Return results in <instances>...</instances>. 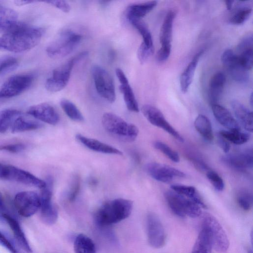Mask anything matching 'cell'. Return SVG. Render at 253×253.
<instances>
[{
  "label": "cell",
  "mask_w": 253,
  "mask_h": 253,
  "mask_svg": "<svg viewBox=\"0 0 253 253\" xmlns=\"http://www.w3.org/2000/svg\"><path fill=\"white\" fill-rule=\"evenodd\" d=\"M45 33L41 27L16 21L12 28L0 37V50L20 52L36 46Z\"/></svg>",
  "instance_id": "obj_1"
},
{
  "label": "cell",
  "mask_w": 253,
  "mask_h": 253,
  "mask_svg": "<svg viewBox=\"0 0 253 253\" xmlns=\"http://www.w3.org/2000/svg\"><path fill=\"white\" fill-rule=\"evenodd\" d=\"M132 207V202L128 199L117 198L108 201L96 211L95 221L102 227L117 223L129 216Z\"/></svg>",
  "instance_id": "obj_2"
},
{
  "label": "cell",
  "mask_w": 253,
  "mask_h": 253,
  "mask_svg": "<svg viewBox=\"0 0 253 253\" xmlns=\"http://www.w3.org/2000/svg\"><path fill=\"white\" fill-rule=\"evenodd\" d=\"M102 124L104 129L110 134L124 141H134L139 133L138 128L135 125L126 122L112 113L103 114Z\"/></svg>",
  "instance_id": "obj_3"
},
{
  "label": "cell",
  "mask_w": 253,
  "mask_h": 253,
  "mask_svg": "<svg viewBox=\"0 0 253 253\" xmlns=\"http://www.w3.org/2000/svg\"><path fill=\"white\" fill-rule=\"evenodd\" d=\"M83 38L80 34L70 29L63 30L46 47V52L53 59L63 58L70 54Z\"/></svg>",
  "instance_id": "obj_4"
},
{
  "label": "cell",
  "mask_w": 253,
  "mask_h": 253,
  "mask_svg": "<svg viewBox=\"0 0 253 253\" xmlns=\"http://www.w3.org/2000/svg\"><path fill=\"white\" fill-rule=\"evenodd\" d=\"M88 54L86 51L80 53L71 58L65 63L55 68L52 72V76L45 82L46 89L52 92L62 90L67 84L72 70L77 62Z\"/></svg>",
  "instance_id": "obj_5"
},
{
  "label": "cell",
  "mask_w": 253,
  "mask_h": 253,
  "mask_svg": "<svg viewBox=\"0 0 253 253\" xmlns=\"http://www.w3.org/2000/svg\"><path fill=\"white\" fill-rule=\"evenodd\" d=\"M165 197L170 209L179 217L195 218L201 214V207L200 206L192 200L172 190L166 191Z\"/></svg>",
  "instance_id": "obj_6"
},
{
  "label": "cell",
  "mask_w": 253,
  "mask_h": 253,
  "mask_svg": "<svg viewBox=\"0 0 253 253\" xmlns=\"http://www.w3.org/2000/svg\"><path fill=\"white\" fill-rule=\"evenodd\" d=\"M0 179L16 182L26 185L43 188L45 181L30 172L12 165L0 163Z\"/></svg>",
  "instance_id": "obj_7"
},
{
  "label": "cell",
  "mask_w": 253,
  "mask_h": 253,
  "mask_svg": "<svg viewBox=\"0 0 253 253\" xmlns=\"http://www.w3.org/2000/svg\"><path fill=\"white\" fill-rule=\"evenodd\" d=\"M91 74L99 95L107 101L113 103L116 99L115 88L110 74L102 67L94 65L91 68Z\"/></svg>",
  "instance_id": "obj_8"
},
{
  "label": "cell",
  "mask_w": 253,
  "mask_h": 253,
  "mask_svg": "<svg viewBox=\"0 0 253 253\" xmlns=\"http://www.w3.org/2000/svg\"><path fill=\"white\" fill-rule=\"evenodd\" d=\"M202 226L209 232L212 249L220 253L227 251L229 242L225 231L215 217L210 214L206 215Z\"/></svg>",
  "instance_id": "obj_9"
},
{
  "label": "cell",
  "mask_w": 253,
  "mask_h": 253,
  "mask_svg": "<svg viewBox=\"0 0 253 253\" xmlns=\"http://www.w3.org/2000/svg\"><path fill=\"white\" fill-rule=\"evenodd\" d=\"M46 186L42 189L40 198V217L46 225L54 224L58 218V211L52 202L53 179L48 176L45 181Z\"/></svg>",
  "instance_id": "obj_10"
},
{
  "label": "cell",
  "mask_w": 253,
  "mask_h": 253,
  "mask_svg": "<svg viewBox=\"0 0 253 253\" xmlns=\"http://www.w3.org/2000/svg\"><path fill=\"white\" fill-rule=\"evenodd\" d=\"M34 80L32 74H22L10 77L0 88V98L17 96L27 90Z\"/></svg>",
  "instance_id": "obj_11"
},
{
  "label": "cell",
  "mask_w": 253,
  "mask_h": 253,
  "mask_svg": "<svg viewBox=\"0 0 253 253\" xmlns=\"http://www.w3.org/2000/svg\"><path fill=\"white\" fill-rule=\"evenodd\" d=\"M146 231L150 246L160 249L165 246L166 241L165 228L159 217L154 212H149L147 214Z\"/></svg>",
  "instance_id": "obj_12"
},
{
  "label": "cell",
  "mask_w": 253,
  "mask_h": 253,
  "mask_svg": "<svg viewBox=\"0 0 253 253\" xmlns=\"http://www.w3.org/2000/svg\"><path fill=\"white\" fill-rule=\"evenodd\" d=\"M14 205L17 212L22 216L29 217L40 209V198L34 191L18 193L14 198Z\"/></svg>",
  "instance_id": "obj_13"
},
{
  "label": "cell",
  "mask_w": 253,
  "mask_h": 253,
  "mask_svg": "<svg viewBox=\"0 0 253 253\" xmlns=\"http://www.w3.org/2000/svg\"><path fill=\"white\" fill-rule=\"evenodd\" d=\"M141 111L146 119L153 125L159 127L180 142L184 138L167 121L162 112L156 107L149 104L143 105Z\"/></svg>",
  "instance_id": "obj_14"
},
{
  "label": "cell",
  "mask_w": 253,
  "mask_h": 253,
  "mask_svg": "<svg viewBox=\"0 0 253 253\" xmlns=\"http://www.w3.org/2000/svg\"><path fill=\"white\" fill-rule=\"evenodd\" d=\"M221 59L234 81L240 84H246L248 82V71L241 65L237 54L231 49H226L222 53Z\"/></svg>",
  "instance_id": "obj_15"
},
{
  "label": "cell",
  "mask_w": 253,
  "mask_h": 253,
  "mask_svg": "<svg viewBox=\"0 0 253 253\" xmlns=\"http://www.w3.org/2000/svg\"><path fill=\"white\" fill-rule=\"evenodd\" d=\"M146 169L152 178L164 183H169L174 178L183 177L185 175L182 171L173 167L155 162L148 164Z\"/></svg>",
  "instance_id": "obj_16"
},
{
  "label": "cell",
  "mask_w": 253,
  "mask_h": 253,
  "mask_svg": "<svg viewBox=\"0 0 253 253\" xmlns=\"http://www.w3.org/2000/svg\"><path fill=\"white\" fill-rule=\"evenodd\" d=\"M222 161L226 166L235 170L245 171L253 168L252 149H248L239 153L227 155L222 158Z\"/></svg>",
  "instance_id": "obj_17"
},
{
  "label": "cell",
  "mask_w": 253,
  "mask_h": 253,
  "mask_svg": "<svg viewBox=\"0 0 253 253\" xmlns=\"http://www.w3.org/2000/svg\"><path fill=\"white\" fill-rule=\"evenodd\" d=\"M27 113L38 120L52 125L57 124L60 120L55 109L46 103L31 106L28 109Z\"/></svg>",
  "instance_id": "obj_18"
},
{
  "label": "cell",
  "mask_w": 253,
  "mask_h": 253,
  "mask_svg": "<svg viewBox=\"0 0 253 253\" xmlns=\"http://www.w3.org/2000/svg\"><path fill=\"white\" fill-rule=\"evenodd\" d=\"M213 114L217 121L228 130H240V126L230 112L225 107L216 104L211 105Z\"/></svg>",
  "instance_id": "obj_19"
},
{
  "label": "cell",
  "mask_w": 253,
  "mask_h": 253,
  "mask_svg": "<svg viewBox=\"0 0 253 253\" xmlns=\"http://www.w3.org/2000/svg\"><path fill=\"white\" fill-rule=\"evenodd\" d=\"M76 138L81 143L92 151L105 154L123 155L121 151L98 140L88 138L81 134H77Z\"/></svg>",
  "instance_id": "obj_20"
},
{
  "label": "cell",
  "mask_w": 253,
  "mask_h": 253,
  "mask_svg": "<svg viewBox=\"0 0 253 253\" xmlns=\"http://www.w3.org/2000/svg\"><path fill=\"white\" fill-rule=\"evenodd\" d=\"M231 107L239 123L247 131L253 130V113L238 100H233Z\"/></svg>",
  "instance_id": "obj_21"
},
{
  "label": "cell",
  "mask_w": 253,
  "mask_h": 253,
  "mask_svg": "<svg viewBox=\"0 0 253 253\" xmlns=\"http://www.w3.org/2000/svg\"><path fill=\"white\" fill-rule=\"evenodd\" d=\"M2 216L8 224L15 239L21 248L27 253H32V248L18 221L6 213H3Z\"/></svg>",
  "instance_id": "obj_22"
},
{
  "label": "cell",
  "mask_w": 253,
  "mask_h": 253,
  "mask_svg": "<svg viewBox=\"0 0 253 253\" xmlns=\"http://www.w3.org/2000/svg\"><path fill=\"white\" fill-rule=\"evenodd\" d=\"M226 78L220 72L216 73L211 78L209 91V99L211 105L217 104L225 84Z\"/></svg>",
  "instance_id": "obj_23"
},
{
  "label": "cell",
  "mask_w": 253,
  "mask_h": 253,
  "mask_svg": "<svg viewBox=\"0 0 253 253\" xmlns=\"http://www.w3.org/2000/svg\"><path fill=\"white\" fill-rule=\"evenodd\" d=\"M157 4V2L155 0L130 4L126 10V17L128 21L133 19H141Z\"/></svg>",
  "instance_id": "obj_24"
},
{
  "label": "cell",
  "mask_w": 253,
  "mask_h": 253,
  "mask_svg": "<svg viewBox=\"0 0 253 253\" xmlns=\"http://www.w3.org/2000/svg\"><path fill=\"white\" fill-rule=\"evenodd\" d=\"M176 12L169 10L166 15L160 32V42L161 46L171 47L172 26Z\"/></svg>",
  "instance_id": "obj_25"
},
{
  "label": "cell",
  "mask_w": 253,
  "mask_h": 253,
  "mask_svg": "<svg viewBox=\"0 0 253 253\" xmlns=\"http://www.w3.org/2000/svg\"><path fill=\"white\" fill-rule=\"evenodd\" d=\"M204 50H201L194 55L180 76V86L181 91L183 93H186L189 89L192 82L199 60Z\"/></svg>",
  "instance_id": "obj_26"
},
{
  "label": "cell",
  "mask_w": 253,
  "mask_h": 253,
  "mask_svg": "<svg viewBox=\"0 0 253 253\" xmlns=\"http://www.w3.org/2000/svg\"><path fill=\"white\" fill-rule=\"evenodd\" d=\"M170 188L176 193L192 200L201 208H207V205L194 187L175 184L171 185Z\"/></svg>",
  "instance_id": "obj_27"
},
{
  "label": "cell",
  "mask_w": 253,
  "mask_h": 253,
  "mask_svg": "<svg viewBox=\"0 0 253 253\" xmlns=\"http://www.w3.org/2000/svg\"><path fill=\"white\" fill-rule=\"evenodd\" d=\"M212 247L207 229L202 226L191 253H211Z\"/></svg>",
  "instance_id": "obj_28"
},
{
  "label": "cell",
  "mask_w": 253,
  "mask_h": 253,
  "mask_svg": "<svg viewBox=\"0 0 253 253\" xmlns=\"http://www.w3.org/2000/svg\"><path fill=\"white\" fill-rule=\"evenodd\" d=\"M42 126V124L41 123L27 119L20 115L14 121L10 128L11 131L15 133L36 130Z\"/></svg>",
  "instance_id": "obj_29"
},
{
  "label": "cell",
  "mask_w": 253,
  "mask_h": 253,
  "mask_svg": "<svg viewBox=\"0 0 253 253\" xmlns=\"http://www.w3.org/2000/svg\"><path fill=\"white\" fill-rule=\"evenodd\" d=\"M75 253H96V247L92 240L84 234L78 235L74 242Z\"/></svg>",
  "instance_id": "obj_30"
},
{
  "label": "cell",
  "mask_w": 253,
  "mask_h": 253,
  "mask_svg": "<svg viewBox=\"0 0 253 253\" xmlns=\"http://www.w3.org/2000/svg\"><path fill=\"white\" fill-rule=\"evenodd\" d=\"M196 130L206 140L211 141L213 139L211 124L209 119L205 115H199L194 121Z\"/></svg>",
  "instance_id": "obj_31"
},
{
  "label": "cell",
  "mask_w": 253,
  "mask_h": 253,
  "mask_svg": "<svg viewBox=\"0 0 253 253\" xmlns=\"http://www.w3.org/2000/svg\"><path fill=\"white\" fill-rule=\"evenodd\" d=\"M120 84L119 89L123 94L127 108L131 112H138L139 110L138 105L128 81L126 80Z\"/></svg>",
  "instance_id": "obj_32"
},
{
  "label": "cell",
  "mask_w": 253,
  "mask_h": 253,
  "mask_svg": "<svg viewBox=\"0 0 253 253\" xmlns=\"http://www.w3.org/2000/svg\"><path fill=\"white\" fill-rule=\"evenodd\" d=\"M20 115L21 112L16 109H5L0 111V132H6L14 121Z\"/></svg>",
  "instance_id": "obj_33"
},
{
  "label": "cell",
  "mask_w": 253,
  "mask_h": 253,
  "mask_svg": "<svg viewBox=\"0 0 253 253\" xmlns=\"http://www.w3.org/2000/svg\"><path fill=\"white\" fill-rule=\"evenodd\" d=\"M218 134L225 138L229 142L235 144L240 145L248 142L250 139V135L240 130H220Z\"/></svg>",
  "instance_id": "obj_34"
},
{
  "label": "cell",
  "mask_w": 253,
  "mask_h": 253,
  "mask_svg": "<svg viewBox=\"0 0 253 253\" xmlns=\"http://www.w3.org/2000/svg\"><path fill=\"white\" fill-rule=\"evenodd\" d=\"M60 106L67 116L73 121L81 122L84 118L78 107L71 101L63 99L60 102Z\"/></svg>",
  "instance_id": "obj_35"
},
{
  "label": "cell",
  "mask_w": 253,
  "mask_h": 253,
  "mask_svg": "<svg viewBox=\"0 0 253 253\" xmlns=\"http://www.w3.org/2000/svg\"><path fill=\"white\" fill-rule=\"evenodd\" d=\"M141 35L143 43L149 47H154L151 33L147 25L141 19H133L129 21Z\"/></svg>",
  "instance_id": "obj_36"
},
{
  "label": "cell",
  "mask_w": 253,
  "mask_h": 253,
  "mask_svg": "<svg viewBox=\"0 0 253 253\" xmlns=\"http://www.w3.org/2000/svg\"><path fill=\"white\" fill-rule=\"evenodd\" d=\"M252 11L251 7L242 5L238 8L230 18V22L233 24L240 25L244 23L250 17Z\"/></svg>",
  "instance_id": "obj_37"
},
{
  "label": "cell",
  "mask_w": 253,
  "mask_h": 253,
  "mask_svg": "<svg viewBox=\"0 0 253 253\" xmlns=\"http://www.w3.org/2000/svg\"><path fill=\"white\" fill-rule=\"evenodd\" d=\"M237 201L241 209L245 211H250L253 207L252 193L246 189L240 190L237 195Z\"/></svg>",
  "instance_id": "obj_38"
},
{
  "label": "cell",
  "mask_w": 253,
  "mask_h": 253,
  "mask_svg": "<svg viewBox=\"0 0 253 253\" xmlns=\"http://www.w3.org/2000/svg\"><path fill=\"white\" fill-rule=\"evenodd\" d=\"M154 146L171 161L175 163L179 162L180 158L178 153L167 144L160 141H156L154 143Z\"/></svg>",
  "instance_id": "obj_39"
},
{
  "label": "cell",
  "mask_w": 253,
  "mask_h": 253,
  "mask_svg": "<svg viewBox=\"0 0 253 253\" xmlns=\"http://www.w3.org/2000/svg\"><path fill=\"white\" fill-rule=\"evenodd\" d=\"M17 60L11 56H3L0 58V76L11 72L18 67Z\"/></svg>",
  "instance_id": "obj_40"
},
{
  "label": "cell",
  "mask_w": 253,
  "mask_h": 253,
  "mask_svg": "<svg viewBox=\"0 0 253 253\" xmlns=\"http://www.w3.org/2000/svg\"><path fill=\"white\" fill-rule=\"evenodd\" d=\"M253 48H249L240 51L239 54H237L239 62L247 71L250 70L253 68Z\"/></svg>",
  "instance_id": "obj_41"
},
{
  "label": "cell",
  "mask_w": 253,
  "mask_h": 253,
  "mask_svg": "<svg viewBox=\"0 0 253 253\" xmlns=\"http://www.w3.org/2000/svg\"><path fill=\"white\" fill-rule=\"evenodd\" d=\"M206 175L214 189L218 191H222L224 188V183L222 178L215 171L209 170Z\"/></svg>",
  "instance_id": "obj_42"
},
{
  "label": "cell",
  "mask_w": 253,
  "mask_h": 253,
  "mask_svg": "<svg viewBox=\"0 0 253 253\" xmlns=\"http://www.w3.org/2000/svg\"><path fill=\"white\" fill-rule=\"evenodd\" d=\"M154 47H149L142 42L139 45L137 55L141 64H144L154 53Z\"/></svg>",
  "instance_id": "obj_43"
},
{
  "label": "cell",
  "mask_w": 253,
  "mask_h": 253,
  "mask_svg": "<svg viewBox=\"0 0 253 253\" xmlns=\"http://www.w3.org/2000/svg\"><path fill=\"white\" fill-rule=\"evenodd\" d=\"M80 189V180L78 176H75L72 181V185L69 191L68 198L70 201H74L77 196Z\"/></svg>",
  "instance_id": "obj_44"
},
{
  "label": "cell",
  "mask_w": 253,
  "mask_h": 253,
  "mask_svg": "<svg viewBox=\"0 0 253 253\" xmlns=\"http://www.w3.org/2000/svg\"><path fill=\"white\" fill-rule=\"evenodd\" d=\"M26 147V145L21 143L0 144V150L11 153H19L25 149Z\"/></svg>",
  "instance_id": "obj_45"
},
{
  "label": "cell",
  "mask_w": 253,
  "mask_h": 253,
  "mask_svg": "<svg viewBox=\"0 0 253 253\" xmlns=\"http://www.w3.org/2000/svg\"><path fill=\"white\" fill-rule=\"evenodd\" d=\"M42 2L47 3L59 9L62 10L64 12L68 13L70 11L71 6L66 1L62 0H43Z\"/></svg>",
  "instance_id": "obj_46"
},
{
  "label": "cell",
  "mask_w": 253,
  "mask_h": 253,
  "mask_svg": "<svg viewBox=\"0 0 253 253\" xmlns=\"http://www.w3.org/2000/svg\"><path fill=\"white\" fill-rule=\"evenodd\" d=\"M253 38L252 34H249L242 39L237 46V50L239 52L245 49L252 48Z\"/></svg>",
  "instance_id": "obj_47"
},
{
  "label": "cell",
  "mask_w": 253,
  "mask_h": 253,
  "mask_svg": "<svg viewBox=\"0 0 253 253\" xmlns=\"http://www.w3.org/2000/svg\"><path fill=\"white\" fill-rule=\"evenodd\" d=\"M0 246L6 249L10 253H17V250L13 244L0 231Z\"/></svg>",
  "instance_id": "obj_48"
},
{
  "label": "cell",
  "mask_w": 253,
  "mask_h": 253,
  "mask_svg": "<svg viewBox=\"0 0 253 253\" xmlns=\"http://www.w3.org/2000/svg\"><path fill=\"white\" fill-rule=\"evenodd\" d=\"M171 51V47L161 46L156 54V60L159 62H164L169 57Z\"/></svg>",
  "instance_id": "obj_49"
},
{
  "label": "cell",
  "mask_w": 253,
  "mask_h": 253,
  "mask_svg": "<svg viewBox=\"0 0 253 253\" xmlns=\"http://www.w3.org/2000/svg\"><path fill=\"white\" fill-rule=\"evenodd\" d=\"M217 144L225 153H228L230 149V142L218 133L217 137Z\"/></svg>",
  "instance_id": "obj_50"
},
{
  "label": "cell",
  "mask_w": 253,
  "mask_h": 253,
  "mask_svg": "<svg viewBox=\"0 0 253 253\" xmlns=\"http://www.w3.org/2000/svg\"><path fill=\"white\" fill-rule=\"evenodd\" d=\"M16 21L8 22L0 21V33L4 34L8 32L13 26Z\"/></svg>",
  "instance_id": "obj_51"
},
{
  "label": "cell",
  "mask_w": 253,
  "mask_h": 253,
  "mask_svg": "<svg viewBox=\"0 0 253 253\" xmlns=\"http://www.w3.org/2000/svg\"><path fill=\"white\" fill-rule=\"evenodd\" d=\"M38 1L29 0H18L14 1V3L18 6H22L36 2Z\"/></svg>",
  "instance_id": "obj_52"
},
{
  "label": "cell",
  "mask_w": 253,
  "mask_h": 253,
  "mask_svg": "<svg viewBox=\"0 0 253 253\" xmlns=\"http://www.w3.org/2000/svg\"><path fill=\"white\" fill-rule=\"evenodd\" d=\"M6 210V208L4 203V199L2 194L0 192V210L4 211H5Z\"/></svg>",
  "instance_id": "obj_53"
},
{
  "label": "cell",
  "mask_w": 253,
  "mask_h": 253,
  "mask_svg": "<svg viewBox=\"0 0 253 253\" xmlns=\"http://www.w3.org/2000/svg\"><path fill=\"white\" fill-rule=\"evenodd\" d=\"M224 2L226 4L227 9L228 10H230L232 7L234 1L228 0H225Z\"/></svg>",
  "instance_id": "obj_54"
},
{
  "label": "cell",
  "mask_w": 253,
  "mask_h": 253,
  "mask_svg": "<svg viewBox=\"0 0 253 253\" xmlns=\"http://www.w3.org/2000/svg\"><path fill=\"white\" fill-rule=\"evenodd\" d=\"M4 9V6H3L2 5L0 4V18L1 15L3 13Z\"/></svg>",
  "instance_id": "obj_55"
},
{
  "label": "cell",
  "mask_w": 253,
  "mask_h": 253,
  "mask_svg": "<svg viewBox=\"0 0 253 253\" xmlns=\"http://www.w3.org/2000/svg\"><path fill=\"white\" fill-rule=\"evenodd\" d=\"M250 103H251V106H253V95H252V93H251V96H250Z\"/></svg>",
  "instance_id": "obj_56"
},
{
  "label": "cell",
  "mask_w": 253,
  "mask_h": 253,
  "mask_svg": "<svg viewBox=\"0 0 253 253\" xmlns=\"http://www.w3.org/2000/svg\"><path fill=\"white\" fill-rule=\"evenodd\" d=\"M248 253H253V251L251 249L249 250L248 252Z\"/></svg>",
  "instance_id": "obj_57"
}]
</instances>
